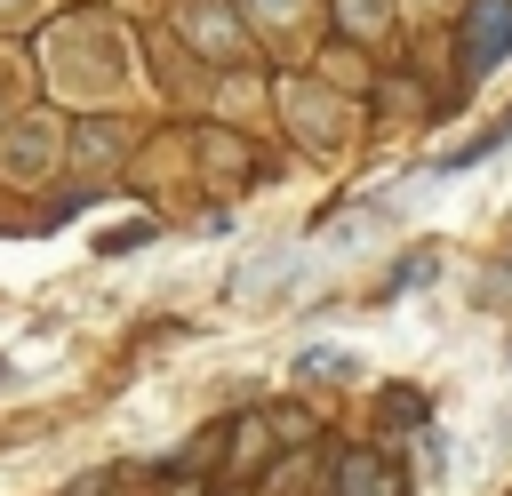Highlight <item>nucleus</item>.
Returning a JSON list of instances; mask_svg holds the SVG:
<instances>
[{"mask_svg": "<svg viewBox=\"0 0 512 496\" xmlns=\"http://www.w3.org/2000/svg\"><path fill=\"white\" fill-rule=\"evenodd\" d=\"M504 40H512V0H480V8H472V32H464V56H472V64H496Z\"/></svg>", "mask_w": 512, "mask_h": 496, "instance_id": "nucleus-1", "label": "nucleus"}, {"mask_svg": "<svg viewBox=\"0 0 512 496\" xmlns=\"http://www.w3.org/2000/svg\"><path fill=\"white\" fill-rule=\"evenodd\" d=\"M336 496H400V472H392L384 456H368V448H360V456H344V464H336Z\"/></svg>", "mask_w": 512, "mask_h": 496, "instance_id": "nucleus-2", "label": "nucleus"}, {"mask_svg": "<svg viewBox=\"0 0 512 496\" xmlns=\"http://www.w3.org/2000/svg\"><path fill=\"white\" fill-rule=\"evenodd\" d=\"M504 144H512V120H496L488 136H472L464 152H448V168H472V160H488V152H504Z\"/></svg>", "mask_w": 512, "mask_h": 496, "instance_id": "nucleus-3", "label": "nucleus"}, {"mask_svg": "<svg viewBox=\"0 0 512 496\" xmlns=\"http://www.w3.org/2000/svg\"><path fill=\"white\" fill-rule=\"evenodd\" d=\"M264 8H288V0H264Z\"/></svg>", "mask_w": 512, "mask_h": 496, "instance_id": "nucleus-4", "label": "nucleus"}]
</instances>
